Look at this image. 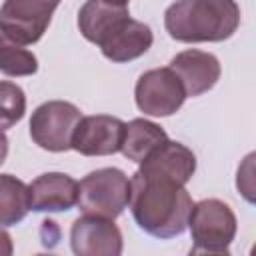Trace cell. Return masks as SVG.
<instances>
[{"mask_svg":"<svg viewBox=\"0 0 256 256\" xmlns=\"http://www.w3.org/2000/svg\"><path fill=\"white\" fill-rule=\"evenodd\" d=\"M152 42H154L152 28L140 20L128 18L118 32H114L104 44H100V50L108 60L124 64L146 54Z\"/></svg>","mask_w":256,"mask_h":256,"instance_id":"13","label":"cell"},{"mask_svg":"<svg viewBox=\"0 0 256 256\" xmlns=\"http://www.w3.org/2000/svg\"><path fill=\"white\" fill-rule=\"evenodd\" d=\"M6 156H8V138H6V134L0 130V166L6 162Z\"/></svg>","mask_w":256,"mask_h":256,"instance_id":"20","label":"cell"},{"mask_svg":"<svg viewBox=\"0 0 256 256\" xmlns=\"http://www.w3.org/2000/svg\"><path fill=\"white\" fill-rule=\"evenodd\" d=\"M70 246L76 256H120L124 242L112 218L84 214L72 222Z\"/></svg>","mask_w":256,"mask_h":256,"instance_id":"8","label":"cell"},{"mask_svg":"<svg viewBox=\"0 0 256 256\" xmlns=\"http://www.w3.org/2000/svg\"><path fill=\"white\" fill-rule=\"evenodd\" d=\"M168 140V134L156 122L146 118H134L124 126V136L120 144V152L134 162L144 160L156 146Z\"/></svg>","mask_w":256,"mask_h":256,"instance_id":"14","label":"cell"},{"mask_svg":"<svg viewBox=\"0 0 256 256\" xmlns=\"http://www.w3.org/2000/svg\"><path fill=\"white\" fill-rule=\"evenodd\" d=\"M26 112V94L24 90L8 80H0V130L16 126Z\"/></svg>","mask_w":256,"mask_h":256,"instance_id":"17","label":"cell"},{"mask_svg":"<svg viewBox=\"0 0 256 256\" xmlns=\"http://www.w3.org/2000/svg\"><path fill=\"white\" fill-rule=\"evenodd\" d=\"M30 210L34 212H66L78 202V182L64 172H46L28 186Z\"/></svg>","mask_w":256,"mask_h":256,"instance_id":"12","label":"cell"},{"mask_svg":"<svg viewBox=\"0 0 256 256\" xmlns=\"http://www.w3.org/2000/svg\"><path fill=\"white\" fill-rule=\"evenodd\" d=\"M196 172V156L182 142L156 146L130 178V210L136 224L154 238H174L188 228L192 198L186 184Z\"/></svg>","mask_w":256,"mask_h":256,"instance_id":"1","label":"cell"},{"mask_svg":"<svg viewBox=\"0 0 256 256\" xmlns=\"http://www.w3.org/2000/svg\"><path fill=\"white\" fill-rule=\"evenodd\" d=\"M186 98L188 96L180 78L168 66L144 72L134 86V100L138 110L156 118L172 116L182 108Z\"/></svg>","mask_w":256,"mask_h":256,"instance_id":"7","label":"cell"},{"mask_svg":"<svg viewBox=\"0 0 256 256\" xmlns=\"http://www.w3.org/2000/svg\"><path fill=\"white\" fill-rule=\"evenodd\" d=\"M38 70V58L0 32V72L6 76H32Z\"/></svg>","mask_w":256,"mask_h":256,"instance_id":"16","label":"cell"},{"mask_svg":"<svg viewBox=\"0 0 256 256\" xmlns=\"http://www.w3.org/2000/svg\"><path fill=\"white\" fill-rule=\"evenodd\" d=\"M240 26L236 0H176L164 12L170 38L186 44L228 40Z\"/></svg>","mask_w":256,"mask_h":256,"instance_id":"2","label":"cell"},{"mask_svg":"<svg viewBox=\"0 0 256 256\" xmlns=\"http://www.w3.org/2000/svg\"><path fill=\"white\" fill-rule=\"evenodd\" d=\"M58 4V0H4L0 32L22 46L34 44L48 30Z\"/></svg>","mask_w":256,"mask_h":256,"instance_id":"6","label":"cell"},{"mask_svg":"<svg viewBox=\"0 0 256 256\" xmlns=\"http://www.w3.org/2000/svg\"><path fill=\"white\" fill-rule=\"evenodd\" d=\"M28 210V186L12 174H0V226H16L26 218Z\"/></svg>","mask_w":256,"mask_h":256,"instance_id":"15","label":"cell"},{"mask_svg":"<svg viewBox=\"0 0 256 256\" xmlns=\"http://www.w3.org/2000/svg\"><path fill=\"white\" fill-rule=\"evenodd\" d=\"M182 82L186 96L196 98L216 86L220 80L222 68L214 54L202 50H184L178 52L168 66Z\"/></svg>","mask_w":256,"mask_h":256,"instance_id":"11","label":"cell"},{"mask_svg":"<svg viewBox=\"0 0 256 256\" xmlns=\"http://www.w3.org/2000/svg\"><path fill=\"white\" fill-rule=\"evenodd\" d=\"M252 160H254V154H250L248 158V166H246V174L242 168H238V178H236V186L238 190L246 196L248 202H252V190H254V184H252Z\"/></svg>","mask_w":256,"mask_h":256,"instance_id":"18","label":"cell"},{"mask_svg":"<svg viewBox=\"0 0 256 256\" xmlns=\"http://www.w3.org/2000/svg\"><path fill=\"white\" fill-rule=\"evenodd\" d=\"M80 118L82 112L72 102L48 100L32 112L30 138L48 152H66L72 148V136Z\"/></svg>","mask_w":256,"mask_h":256,"instance_id":"5","label":"cell"},{"mask_svg":"<svg viewBox=\"0 0 256 256\" xmlns=\"http://www.w3.org/2000/svg\"><path fill=\"white\" fill-rule=\"evenodd\" d=\"M130 202V178L120 168H98L78 184V208L84 214L118 218Z\"/></svg>","mask_w":256,"mask_h":256,"instance_id":"4","label":"cell"},{"mask_svg":"<svg viewBox=\"0 0 256 256\" xmlns=\"http://www.w3.org/2000/svg\"><path fill=\"white\" fill-rule=\"evenodd\" d=\"M124 126L126 124L120 118L108 114L82 116L72 136V150L82 156L116 154L120 152Z\"/></svg>","mask_w":256,"mask_h":256,"instance_id":"9","label":"cell"},{"mask_svg":"<svg viewBox=\"0 0 256 256\" xmlns=\"http://www.w3.org/2000/svg\"><path fill=\"white\" fill-rule=\"evenodd\" d=\"M126 2H128V0H126Z\"/></svg>","mask_w":256,"mask_h":256,"instance_id":"22","label":"cell"},{"mask_svg":"<svg viewBox=\"0 0 256 256\" xmlns=\"http://www.w3.org/2000/svg\"><path fill=\"white\" fill-rule=\"evenodd\" d=\"M130 18L126 0H86L78 10L80 34L92 44H104Z\"/></svg>","mask_w":256,"mask_h":256,"instance_id":"10","label":"cell"},{"mask_svg":"<svg viewBox=\"0 0 256 256\" xmlns=\"http://www.w3.org/2000/svg\"><path fill=\"white\" fill-rule=\"evenodd\" d=\"M14 252V246H12V238L6 230L0 228V256H10Z\"/></svg>","mask_w":256,"mask_h":256,"instance_id":"19","label":"cell"},{"mask_svg":"<svg viewBox=\"0 0 256 256\" xmlns=\"http://www.w3.org/2000/svg\"><path fill=\"white\" fill-rule=\"evenodd\" d=\"M58 2H60V0H58Z\"/></svg>","mask_w":256,"mask_h":256,"instance_id":"21","label":"cell"},{"mask_svg":"<svg viewBox=\"0 0 256 256\" xmlns=\"http://www.w3.org/2000/svg\"><path fill=\"white\" fill-rule=\"evenodd\" d=\"M188 228L192 234V254H228L238 222L226 202L204 198L192 206Z\"/></svg>","mask_w":256,"mask_h":256,"instance_id":"3","label":"cell"}]
</instances>
